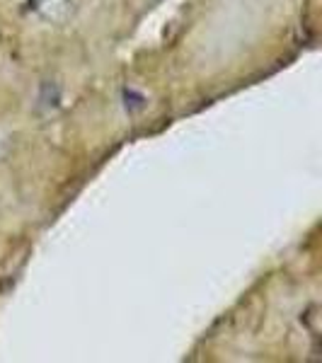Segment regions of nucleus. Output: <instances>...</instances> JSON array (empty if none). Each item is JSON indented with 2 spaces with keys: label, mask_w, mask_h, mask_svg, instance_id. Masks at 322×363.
I'll return each instance as SVG.
<instances>
[{
  "label": "nucleus",
  "mask_w": 322,
  "mask_h": 363,
  "mask_svg": "<svg viewBox=\"0 0 322 363\" xmlns=\"http://www.w3.org/2000/svg\"><path fill=\"white\" fill-rule=\"evenodd\" d=\"M39 102H42L44 109L58 107V102H61V90H58V85L46 80V83L42 85V92H39Z\"/></svg>",
  "instance_id": "nucleus-1"
},
{
  "label": "nucleus",
  "mask_w": 322,
  "mask_h": 363,
  "mask_svg": "<svg viewBox=\"0 0 322 363\" xmlns=\"http://www.w3.org/2000/svg\"><path fill=\"white\" fill-rule=\"evenodd\" d=\"M124 99H126V109L128 112H138V109L145 107V97L136 90H124Z\"/></svg>",
  "instance_id": "nucleus-2"
}]
</instances>
